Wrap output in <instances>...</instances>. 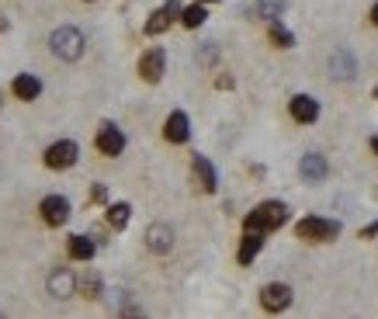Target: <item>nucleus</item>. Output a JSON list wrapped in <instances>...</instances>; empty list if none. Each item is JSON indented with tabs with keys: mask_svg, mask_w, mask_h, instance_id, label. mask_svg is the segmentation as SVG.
<instances>
[{
	"mask_svg": "<svg viewBox=\"0 0 378 319\" xmlns=\"http://www.w3.org/2000/svg\"><path fill=\"white\" fill-rule=\"evenodd\" d=\"M372 25H378V4L372 7Z\"/></svg>",
	"mask_w": 378,
	"mask_h": 319,
	"instance_id": "bb28decb",
	"label": "nucleus"
},
{
	"mask_svg": "<svg viewBox=\"0 0 378 319\" xmlns=\"http://www.w3.org/2000/svg\"><path fill=\"white\" fill-rule=\"evenodd\" d=\"M80 288H83V295H87V298H98V295H101V278H98V274H87Z\"/></svg>",
	"mask_w": 378,
	"mask_h": 319,
	"instance_id": "5701e85b",
	"label": "nucleus"
},
{
	"mask_svg": "<svg viewBox=\"0 0 378 319\" xmlns=\"http://www.w3.org/2000/svg\"><path fill=\"white\" fill-rule=\"evenodd\" d=\"M268 38L274 42V46H278V49H292V46H295V35H292L288 28L281 25L278 18L271 21V28H268Z\"/></svg>",
	"mask_w": 378,
	"mask_h": 319,
	"instance_id": "aec40b11",
	"label": "nucleus"
},
{
	"mask_svg": "<svg viewBox=\"0 0 378 319\" xmlns=\"http://www.w3.org/2000/svg\"><path fill=\"white\" fill-rule=\"evenodd\" d=\"M11 90H14V98H21V101H35V98L42 94V80L31 77V73H21V77H14Z\"/></svg>",
	"mask_w": 378,
	"mask_h": 319,
	"instance_id": "ddd939ff",
	"label": "nucleus"
},
{
	"mask_svg": "<svg viewBox=\"0 0 378 319\" xmlns=\"http://www.w3.org/2000/svg\"><path fill=\"white\" fill-rule=\"evenodd\" d=\"M38 212H42V222H46V226H66V219H70V202H66L63 194H49V198H42Z\"/></svg>",
	"mask_w": 378,
	"mask_h": 319,
	"instance_id": "6e6552de",
	"label": "nucleus"
},
{
	"mask_svg": "<svg viewBox=\"0 0 378 319\" xmlns=\"http://www.w3.org/2000/svg\"><path fill=\"white\" fill-rule=\"evenodd\" d=\"M281 11H285V0H261V4H257V14H261V18H271V21H274Z\"/></svg>",
	"mask_w": 378,
	"mask_h": 319,
	"instance_id": "4be33fe9",
	"label": "nucleus"
},
{
	"mask_svg": "<svg viewBox=\"0 0 378 319\" xmlns=\"http://www.w3.org/2000/svg\"><path fill=\"white\" fill-rule=\"evenodd\" d=\"M261 246H264V233H243V243H240V264H253V257L261 253Z\"/></svg>",
	"mask_w": 378,
	"mask_h": 319,
	"instance_id": "dca6fc26",
	"label": "nucleus"
},
{
	"mask_svg": "<svg viewBox=\"0 0 378 319\" xmlns=\"http://www.w3.org/2000/svg\"><path fill=\"white\" fill-rule=\"evenodd\" d=\"M0 105H4V98H0Z\"/></svg>",
	"mask_w": 378,
	"mask_h": 319,
	"instance_id": "7c9ffc66",
	"label": "nucleus"
},
{
	"mask_svg": "<svg viewBox=\"0 0 378 319\" xmlns=\"http://www.w3.org/2000/svg\"><path fill=\"white\" fill-rule=\"evenodd\" d=\"M205 18H209V14H205V7H201V0H198V4H191V7H184V11H181V25H184V28H198V25H205Z\"/></svg>",
	"mask_w": 378,
	"mask_h": 319,
	"instance_id": "412c9836",
	"label": "nucleus"
},
{
	"mask_svg": "<svg viewBox=\"0 0 378 319\" xmlns=\"http://www.w3.org/2000/svg\"><path fill=\"white\" fill-rule=\"evenodd\" d=\"M163 70H167V56H163L160 46H153V49H146V53L139 56V77L146 80V83H160Z\"/></svg>",
	"mask_w": 378,
	"mask_h": 319,
	"instance_id": "39448f33",
	"label": "nucleus"
},
{
	"mask_svg": "<svg viewBox=\"0 0 378 319\" xmlns=\"http://www.w3.org/2000/svg\"><path fill=\"white\" fill-rule=\"evenodd\" d=\"M201 4H212V0H201Z\"/></svg>",
	"mask_w": 378,
	"mask_h": 319,
	"instance_id": "c85d7f7f",
	"label": "nucleus"
},
{
	"mask_svg": "<svg viewBox=\"0 0 378 319\" xmlns=\"http://www.w3.org/2000/svg\"><path fill=\"white\" fill-rule=\"evenodd\" d=\"M146 243H149L153 253H167V250L174 246V233H170L167 226H149V229H146Z\"/></svg>",
	"mask_w": 378,
	"mask_h": 319,
	"instance_id": "4468645a",
	"label": "nucleus"
},
{
	"mask_svg": "<svg viewBox=\"0 0 378 319\" xmlns=\"http://www.w3.org/2000/svg\"><path fill=\"white\" fill-rule=\"evenodd\" d=\"M49 49H53L56 59H80L83 56V35L77 31V28H56L53 35H49Z\"/></svg>",
	"mask_w": 378,
	"mask_h": 319,
	"instance_id": "7ed1b4c3",
	"label": "nucleus"
},
{
	"mask_svg": "<svg viewBox=\"0 0 378 319\" xmlns=\"http://www.w3.org/2000/svg\"><path fill=\"white\" fill-rule=\"evenodd\" d=\"M191 167H194V181H198V187H201L205 194H212V191H216V184H219V181H216V167L201 157V153H194Z\"/></svg>",
	"mask_w": 378,
	"mask_h": 319,
	"instance_id": "f8f14e48",
	"label": "nucleus"
},
{
	"mask_svg": "<svg viewBox=\"0 0 378 319\" xmlns=\"http://www.w3.org/2000/svg\"><path fill=\"white\" fill-rule=\"evenodd\" d=\"M129 219H132V205H129V202H115V205H108V226L111 229H125Z\"/></svg>",
	"mask_w": 378,
	"mask_h": 319,
	"instance_id": "a211bd4d",
	"label": "nucleus"
},
{
	"mask_svg": "<svg viewBox=\"0 0 378 319\" xmlns=\"http://www.w3.org/2000/svg\"><path fill=\"white\" fill-rule=\"evenodd\" d=\"M94 250H98V246H94V239L70 236V257H73V261H83V264H87V261L94 257Z\"/></svg>",
	"mask_w": 378,
	"mask_h": 319,
	"instance_id": "6ab92c4d",
	"label": "nucleus"
},
{
	"mask_svg": "<svg viewBox=\"0 0 378 319\" xmlns=\"http://www.w3.org/2000/svg\"><path fill=\"white\" fill-rule=\"evenodd\" d=\"M181 11H184V7H181L177 0H167L160 11H153V14H149V21H146V35H163L167 28L181 18Z\"/></svg>",
	"mask_w": 378,
	"mask_h": 319,
	"instance_id": "423d86ee",
	"label": "nucleus"
},
{
	"mask_svg": "<svg viewBox=\"0 0 378 319\" xmlns=\"http://www.w3.org/2000/svg\"><path fill=\"white\" fill-rule=\"evenodd\" d=\"M49 292H53L56 298H70V295H73V274H70L66 267H59V271L49 274Z\"/></svg>",
	"mask_w": 378,
	"mask_h": 319,
	"instance_id": "2eb2a0df",
	"label": "nucleus"
},
{
	"mask_svg": "<svg viewBox=\"0 0 378 319\" xmlns=\"http://www.w3.org/2000/svg\"><path fill=\"white\" fill-rule=\"evenodd\" d=\"M90 202H105V187H101V184L90 191Z\"/></svg>",
	"mask_w": 378,
	"mask_h": 319,
	"instance_id": "393cba45",
	"label": "nucleus"
},
{
	"mask_svg": "<svg viewBox=\"0 0 378 319\" xmlns=\"http://www.w3.org/2000/svg\"><path fill=\"white\" fill-rule=\"evenodd\" d=\"M302 177L305 181H323L326 177V160L320 153H309V157L302 160Z\"/></svg>",
	"mask_w": 378,
	"mask_h": 319,
	"instance_id": "f3484780",
	"label": "nucleus"
},
{
	"mask_svg": "<svg viewBox=\"0 0 378 319\" xmlns=\"http://www.w3.org/2000/svg\"><path fill=\"white\" fill-rule=\"evenodd\" d=\"M77 157H80V146L73 139H59V142H53L46 150V167L49 170H70L77 163Z\"/></svg>",
	"mask_w": 378,
	"mask_h": 319,
	"instance_id": "20e7f679",
	"label": "nucleus"
},
{
	"mask_svg": "<svg viewBox=\"0 0 378 319\" xmlns=\"http://www.w3.org/2000/svg\"><path fill=\"white\" fill-rule=\"evenodd\" d=\"M261 305L268 309V313H281V309H288L292 305V288L288 285H281V281H271L261 288Z\"/></svg>",
	"mask_w": 378,
	"mask_h": 319,
	"instance_id": "1a4fd4ad",
	"label": "nucleus"
},
{
	"mask_svg": "<svg viewBox=\"0 0 378 319\" xmlns=\"http://www.w3.org/2000/svg\"><path fill=\"white\" fill-rule=\"evenodd\" d=\"M98 150H101L105 157H122L125 135H122V129H118L115 122H101V129H98Z\"/></svg>",
	"mask_w": 378,
	"mask_h": 319,
	"instance_id": "0eeeda50",
	"label": "nucleus"
},
{
	"mask_svg": "<svg viewBox=\"0 0 378 319\" xmlns=\"http://www.w3.org/2000/svg\"><path fill=\"white\" fill-rule=\"evenodd\" d=\"M372 236H378V222H372L368 229H361V239H372Z\"/></svg>",
	"mask_w": 378,
	"mask_h": 319,
	"instance_id": "b1692460",
	"label": "nucleus"
},
{
	"mask_svg": "<svg viewBox=\"0 0 378 319\" xmlns=\"http://www.w3.org/2000/svg\"><path fill=\"white\" fill-rule=\"evenodd\" d=\"M372 153H375V157H378V135H375V139H372Z\"/></svg>",
	"mask_w": 378,
	"mask_h": 319,
	"instance_id": "cd10ccee",
	"label": "nucleus"
},
{
	"mask_svg": "<svg viewBox=\"0 0 378 319\" xmlns=\"http://www.w3.org/2000/svg\"><path fill=\"white\" fill-rule=\"evenodd\" d=\"M7 28H11V25H7V18H4V14H0V35H4V31H7Z\"/></svg>",
	"mask_w": 378,
	"mask_h": 319,
	"instance_id": "a878e982",
	"label": "nucleus"
},
{
	"mask_svg": "<svg viewBox=\"0 0 378 319\" xmlns=\"http://www.w3.org/2000/svg\"><path fill=\"white\" fill-rule=\"evenodd\" d=\"M288 108H292V118L302 122V125H309V122H316V118H320V101H316V98H309V94H295V98L288 101Z\"/></svg>",
	"mask_w": 378,
	"mask_h": 319,
	"instance_id": "9d476101",
	"label": "nucleus"
},
{
	"mask_svg": "<svg viewBox=\"0 0 378 319\" xmlns=\"http://www.w3.org/2000/svg\"><path fill=\"white\" fill-rule=\"evenodd\" d=\"M188 135H191V122L184 111H174V115L163 122V139H167V142H188Z\"/></svg>",
	"mask_w": 378,
	"mask_h": 319,
	"instance_id": "9b49d317",
	"label": "nucleus"
},
{
	"mask_svg": "<svg viewBox=\"0 0 378 319\" xmlns=\"http://www.w3.org/2000/svg\"><path fill=\"white\" fill-rule=\"evenodd\" d=\"M285 219H288V205L285 202H261L243 219V229H250V233H271V229H281Z\"/></svg>",
	"mask_w": 378,
	"mask_h": 319,
	"instance_id": "f257e3e1",
	"label": "nucleus"
},
{
	"mask_svg": "<svg viewBox=\"0 0 378 319\" xmlns=\"http://www.w3.org/2000/svg\"><path fill=\"white\" fill-rule=\"evenodd\" d=\"M295 236L305 243H330V239L340 236V222L333 219H320V215H305L295 226Z\"/></svg>",
	"mask_w": 378,
	"mask_h": 319,
	"instance_id": "f03ea898",
	"label": "nucleus"
},
{
	"mask_svg": "<svg viewBox=\"0 0 378 319\" xmlns=\"http://www.w3.org/2000/svg\"><path fill=\"white\" fill-rule=\"evenodd\" d=\"M375 98H378V87H375Z\"/></svg>",
	"mask_w": 378,
	"mask_h": 319,
	"instance_id": "c756f323",
	"label": "nucleus"
}]
</instances>
